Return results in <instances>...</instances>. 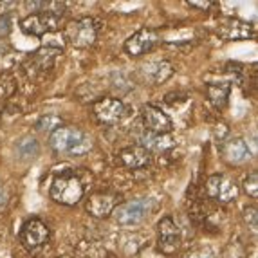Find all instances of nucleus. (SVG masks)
<instances>
[{
	"label": "nucleus",
	"instance_id": "obj_1",
	"mask_svg": "<svg viewBox=\"0 0 258 258\" xmlns=\"http://www.w3.org/2000/svg\"><path fill=\"white\" fill-rule=\"evenodd\" d=\"M49 145L58 154L71 155V157H83L92 150L94 141H92L91 134H87L80 126L61 125L60 128L49 136Z\"/></svg>",
	"mask_w": 258,
	"mask_h": 258
},
{
	"label": "nucleus",
	"instance_id": "obj_2",
	"mask_svg": "<svg viewBox=\"0 0 258 258\" xmlns=\"http://www.w3.org/2000/svg\"><path fill=\"white\" fill-rule=\"evenodd\" d=\"M85 186L74 172H61L52 179L49 195L61 206H76L83 199Z\"/></svg>",
	"mask_w": 258,
	"mask_h": 258
},
{
	"label": "nucleus",
	"instance_id": "obj_3",
	"mask_svg": "<svg viewBox=\"0 0 258 258\" xmlns=\"http://www.w3.org/2000/svg\"><path fill=\"white\" fill-rule=\"evenodd\" d=\"M155 204L152 199H134L123 204H117L116 210L112 211L114 220L123 228H136L143 224L152 215Z\"/></svg>",
	"mask_w": 258,
	"mask_h": 258
},
{
	"label": "nucleus",
	"instance_id": "obj_4",
	"mask_svg": "<svg viewBox=\"0 0 258 258\" xmlns=\"http://www.w3.org/2000/svg\"><path fill=\"white\" fill-rule=\"evenodd\" d=\"M63 38L76 49H87L94 45L98 38V26L92 18L85 17L80 20H71L63 29Z\"/></svg>",
	"mask_w": 258,
	"mask_h": 258
},
{
	"label": "nucleus",
	"instance_id": "obj_5",
	"mask_svg": "<svg viewBox=\"0 0 258 258\" xmlns=\"http://www.w3.org/2000/svg\"><path fill=\"white\" fill-rule=\"evenodd\" d=\"M60 20H61V15L51 11L47 4L45 11H42V13H33L24 18V20L20 22V29H22V33H26V35H29V36H45V35L54 33V31H58Z\"/></svg>",
	"mask_w": 258,
	"mask_h": 258
},
{
	"label": "nucleus",
	"instance_id": "obj_6",
	"mask_svg": "<svg viewBox=\"0 0 258 258\" xmlns=\"http://www.w3.org/2000/svg\"><path fill=\"white\" fill-rule=\"evenodd\" d=\"M49 237H51L49 226L42 219H38V217L27 219L26 222L22 224L20 242L29 253H36L38 249H42L43 245L49 242Z\"/></svg>",
	"mask_w": 258,
	"mask_h": 258
},
{
	"label": "nucleus",
	"instance_id": "obj_7",
	"mask_svg": "<svg viewBox=\"0 0 258 258\" xmlns=\"http://www.w3.org/2000/svg\"><path fill=\"white\" fill-rule=\"evenodd\" d=\"M61 54L60 47H42L35 51L33 54L24 61V73L27 74L29 80H38L45 76L49 71L54 67L56 58Z\"/></svg>",
	"mask_w": 258,
	"mask_h": 258
},
{
	"label": "nucleus",
	"instance_id": "obj_8",
	"mask_svg": "<svg viewBox=\"0 0 258 258\" xmlns=\"http://www.w3.org/2000/svg\"><path fill=\"white\" fill-rule=\"evenodd\" d=\"M238 194H240V188L233 179H229L228 175H222V173H215V175H210L206 181V195L208 199L215 201L220 204H228L237 201Z\"/></svg>",
	"mask_w": 258,
	"mask_h": 258
},
{
	"label": "nucleus",
	"instance_id": "obj_9",
	"mask_svg": "<svg viewBox=\"0 0 258 258\" xmlns=\"http://www.w3.org/2000/svg\"><path fill=\"white\" fill-rule=\"evenodd\" d=\"M92 114L101 125H117L126 117V107L121 99L105 96L92 105Z\"/></svg>",
	"mask_w": 258,
	"mask_h": 258
},
{
	"label": "nucleus",
	"instance_id": "obj_10",
	"mask_svg": "<svg viewBox=\"0 0 258 258\" xmlns=\"http://www.w3.org/2000/svg\"><path fill=\"white\" fill-rule=\"evenodd\" d=\"M182 235L172 217H164L157 224V247L161 253L173 254L181 247Z\"/></svg>",
	"mask_w": 258,
	"mask_h": 258
},
{
	"label": "nucleus",
	"instance_id": "obj_11",
	"mask_svg": "<svg viewBox=\"0 0 258 258\" xmlns=\"http://www.w3.org/2000/svg\"><path fill=\"white\" fill-rule=\"evenodd\" d=\"M141 121L143 126L147 128V132L155 134V136L170 134L173 128L170 116L164 110H161L159 107H155V105H145L141 108Z\"/></svg>",
	"mask_w": 258,
	"mask_h": 258
},
{
	"label": "nucleus",
	"instance_id": "obj_12",
	"mask_svg": "<svg viewBox=\"0 0 258 258\" xmlns=\"http://www.w3.org/2000/svg\"><path fill=\"white\" fill-rule=\"evenodd\" d=\"M217 35L222 40H247L254 36V27L237 17H228L217 24Z\"/></svg>",
	"mask_w": 258,
	"mask_h": 258
},
{
	"label": "nucleus",
	"instance_id": "obj_13",
	"mask_svg": "<svg viewBox=\"0 0 258 258\" xmlns=\"http://www.w3.org/2000/svg\"><path fill=\"white\" fill-rule=\"evenodd\" d=\"M159 42V35L157 31L150 29V27H145V29H139L138 33H134L128 40L125 42V52L132 58H138V56L147 54L148 51L155 47V43Z\"/></svg>",
	"mask_w": 258,
	"mask_h": 258
},
{
	"label": "nucleus",
	"instance_id": "obj_14",
	"mask_svg": "<svg viewBox=\"0 0 258 258\" xmlns=\"http://www.w3.org/2000/svg\"><path fill=\"white\" fill-rule=\"evenodd\" d=\"M117 204H119V195L117 194L98 191V194L91 195V199L87 201L85 210L94 219H107V217L112 215V211L116 210Z\"/></svg>",
	"mask_w": 258,
	"mask_h": 258
},
{
	"label": "nucleus",
	"instance_id": "obj_15",
	"mask_svg": "<svg viewBox=\"0 0 258 258\" xmlns=\"http://www.w3.org/2000/svg\"><path fill=\"white\" fill-rule=\"evenodd\" d=\"M220 154H222V159L226 163L233 164V166L244 164L251 159L249 147L240 138H229L228 141H224L222 147H220Z\"/></svg>",
	"mask_w": 258,
	"mask_h": 258
},
{
	"label": "nucleus",
	"instance_id": "obj_16",
	"mask_svg": "<svg viewBox=\"0 0 258 258\" xmlns=\"http://www.w3.org/2000/svg\"><path fill=\"white\" fill-rule=\"evenodd\" d=\"M150 152L141 145H130L119 152V161L128 170H143L150 164Z\"/></svg>",
	"mask_w": 258,
	"mask_h": 258
},
{
	"label": "nucleus",
	"instance_id": "obj_17",
	"mask_svg": "<svg viewBox=\"0 0 258 258\" xmlns=\"http://www.w3.org/2000/svg\"><path fill=\"white\" fill-rule=\"evenodd\" d=\"M143 73H145V78L150 80L154 85H159V83L168 82V80L175 74V67L168 60H157V61H150L148 65H145V67H143Z\"/></svg>",
	"mask_w": 258,
	"mask_h": 258
},
{
	"label": "nucleus",
	"instance_id": "obj_18",
	"mask_svg": "<svg viewBox=\"0 0 258 258\" xmlns=\"http://www.w3.org/2000/svg\"><path fill=\"white\" fill-rule=\"evenodd\" d=\"M229 92H231V83L229 82H213L206 83V94L210 101L217 110H222L228 105Z\"/></svg>",
	"mask_w": 258,
	"mask_h": 258
},
{
	"label": "nucleus",
	"instance_id": "obj_19",
	"mask_svg": "<svg viewBox=\"0 0 258 258\" xmlns=\"http://www.w3.org/2000/svg\"><path fill=\"white\" fill-rule=\"evenodd\" d=\"M141 147H145L148 152H166L173 147V139L164 134V136H155V134H147V136H143L141 143H139Z\"/></svg>",
	"mask_w": 258,
	"mask_h": 258
},
{
	"label": "nucleus",
	"instance_id": "obj_20",
	"mask_svg": "<svg viewBox=\"0 0 258 258\" xmlns=\"http://www.w3.org/2000/svg\"><path fill=\"white\" fill-rule=\"evenodd\" d=\"M15 150H17L20 159H35L36 155L40 154V143L33 136H24V138H20L17 141Z\"/></svg>",
	"mask_w": 258,
	"mask_h": 258
},
{
	"label": "nucleus",
	"instance_id": "obj_21",
	"mask_svg": "<svg viewBox=\"0 0 258 258\" xmlns=\"http://www.w3.org/2000/svg\"><path fill=\"white\" fill-rule=\"evenodd\" d=\"M78 251L85 258H103L107 256V249L98 240H83Z\"/></svg>",
	"mask_w": 258,
	"mask_h": 258
},
{
	"label": "nucleus",
	"instance_id": "obj_22",
	"mask_svg": "<svg viewBox=\"0 0 258 258\" xmlns=\"http://www.w3.org/2000/svg\"><path fill=\"white\" fill-rule=\"evenodd\" d=\"M17 91V80L11 73H0V103L9 99Z\"/></svg>",
	"mask_w": 258,
	"mask_h": 258
},
{
	"label": "nucleus",
	"instance_id": "obj_23",
	"mask_svg": "<svg viewBox=\"0 0 258 258\" xmlns=\"http://www.w3.org/2000/svg\"><path fill=\"white\" fill-rule=\"evenodd\" d=\"M63 125L61 123V119L56 114H45V116H42L38 121H36V130L38 132H43V134H52L54 130H58L60 126Z\"/></svg>",
	"mask_w": 258,
	"mask_h": 258
},
{
	"label": "nucleus",
	"instance_id": "obj_24",
	"mask_svg": "<svg viewBox=\"0 0 258 258\" xmlns=\"http://www.w3.org/2000/svg\"><path fill=\"white\" fill-rule=\"evenodd\" d=\"M242 188H244V191L249 195V197L256 199L258 197V173L251 172L249 175L244 179V184H242Z\"/></svg>",
	"mask_w": 258,
	"mask_h": 258
},
{
	"label": "nucleus",
	"instance_id": "obj_25",
	"mask_svg": "<svg viewBox=\"0 0 258 258\" xmlns=\"http://www.w3.org/2000/svg\"><path fill=\"white\" fill-rule=\"evenodd\" d=\"M242 219H244L245 226H249L253 231H256V226H258V213H256V208L254 206H247L242 213Z\"/></svg>",
	"mask_w": 258,
	"mask_h": 258
},
{
	"label": "nucleus",
	"instance_id": "obj_26",
	"mask_svg": "<svg viewBox=\"0 0 258 258\" xmlns=\"http://www.w3.org/2000/svg\"><path fill=\"white\" fill-rule=\"evenodd\" d=\"M182 258H215V254L210 247H197V249L188 251Z\"/></svg>",
	"mask_w": 258,
	"mask_h": 258
},
{
	"label": "nucleus",
	"instance_id": "obj_27",
	"mask_svg": "<svg viewBox=\"0 0 258 258\" xmlns=\"http://www.w3.org/2000/svg\"><path fill=\"white\" fill-rule=\"evenodd\" d=\"M9 31H11V18L9 15H4L0 17V40H4V36L9 35Z\"/></svg>",
	"mask_w": 258,
	"mask_h": 258
},
{
	"label": "nucleus",
	"instance_id": "obj_28",
	"mask_svg": "<svg viewBox=\"0 0 258 258\" xmlns=\"http://www.w3.org/2000/svg\"><path fill=\"white\" fill-rule=\"evenodd\" d=\"M188 6H189V8L201 9V11H208L210 8H213V6H215V2H211V0H189Z\"/></svg>",
	"mask_w": 258,
	"mask_h": 258
},
{
	"label": "nucleus",
	"instance_id": "obj_29",
	"mask_svg": "<svg viewBox=\"0 0 258 258\" xmlns=\"http://www.w3.org/2000/svg\"><path fill=\"white\" fill-rule=\"evenodd\" d=\"M15 2H0V9H2V11H0V17H4V15H9V9L11 8H15Z\"/></svg>",
	"mask_w": 258,
	"mask_h": 258
},
{
	"label": "nucleus",
	"instance_id": "obj_30",
	"mask_svg": "<svg viewBox=\"0 0 258 258\" xmlns=\"http://www.w3.org/2000/svg\"><path fill=\"white\" fill-rule=\"evenodd\" d=\"M4 203H6V197H4V194H2V191H0V208L4 206Z\"/></svg>",
	"mask_w": 258,
	"mask_h": 258
},
{
	"label": "nucleus",
	"instance_id": "obj_31",
	"mask_svg": "<svg viewBox=\"0 0 258 258\" xmlns=\"http://www.w3.org/2000/svg\"><path fill=\"white\" fill-rule=\"evenodd\" d=\"M58 258H73V256H58Z\"/></svg>",
	"mask_w": 258,
	"mask_h": 258
}]
</instances>
